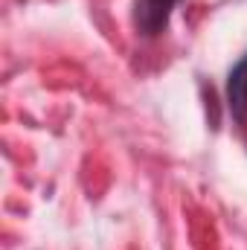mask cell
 Listing matches in <instances>:
<instances>
[{
    "instance_id": "cell-1",
    "label": "cell",
    "mask_w": 247,
    "mask_h": 250,
    "mask_svg": "<svg viewBox=\"0 0 247 250\" xmlns=\"http://www.w3.org/2000/svg\"><path fill=\"white\" fill-rule=\"evenodd\" d=\"M178 3L181 0H134V26L148 38L160 35L169 26Z\"/></svg>"
},
{
    "instance_id": "cell-2",
    "label": "cell",
    "mask_w": 247,
    "mask_h": 250,
    "mask_svg": "<svg viewBox=\"0 0 247 250\" xmlns=\"http://www.w3.org/2000/svg\"><path fill=\"white\" fill-rule=\"evenodd\" d=\"M227 102H230V111L236 120L245 117L247 108V56L230 70V79H227Z\"/></svg>"
}]
</instances>
